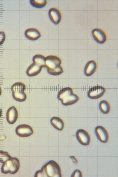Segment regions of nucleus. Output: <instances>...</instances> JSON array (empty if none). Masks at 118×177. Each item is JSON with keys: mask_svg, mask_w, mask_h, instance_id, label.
<instances>
[{"mask_svg": "<svg viewBox=\"0 0 118 177\" xmlns=\"http://www.w3.org/2000/svg\"><path fill=\"white\" fill-rule=\"evenodd\" d=\"M34 177H61L60 168L56 162L50 160L35 173Z\"/></svg>", "mask_w": 118, "mask_h": 177, "instance_id": "obj_1", "label": "nucleus"}, {"mask_svg": "<svg viewBox=\"0 0 118 177\" xmlns=\"http://www.w3.org/2000/svg\"><path fill=\"white\" fill-rule=\"evenodd\" d=\"M61 59L58 57L53 55H48L45 58V67L48 73L53 76L59 75L63 72L60 65Z\"/></svg>", "mask_w": 118, "mask_h": 177, "instance_id": "obj_2", "label": "nucleus"}, {"mask_svg": "<svg viewBox=\"0 0 118 177\" xmlns=\"http://www.w3.org/2000/svg\"><path fill=\"white\" fill-rule=\"evenodd\" d=\"M57 98L64 106L71 105L78 101L79 98L73 94L72 88L66 87L62 88L58 92Z\"/></svg>", "mask_w": 118, "mask_h": 177, "instance_id": "obj_3", "label": "nucleus"}, {"mask_svg": "<svg viewBox=\"0 0 118 177\" xmlns=\"http://www.w3.org/2000/svg\"><path fill=\"white\" fill-rule=\"evenodd\" d=\"M20 166V163L18 159L16 158H11L9 160L3 163L1 168V172L5 174L9 173L13 174L18 171Z\"/></svg>", "mask_w": 118, "mask_h": 177, "instance_id": "obj_4", "label": "nucleus"}, {"mask_svg": "<svg viewBox=\"0 0 118 177\" xmlns=\"http://www.w3.org/2000/svg\"><path fill=\"white\" fill-rule=\"evenodd\" d=\"M15 132L20 137H27L30 136L33 133V130L30 125L22 124L19 125L16 127Z\"/></svg>", "mask_w": 118, "mask_h": 177, "instance_id": "obj_5", "label": "nucleus"}, {"mask_svg": "<svg viewBox=\"0 0 118 177\" xmlns=\"http://www.w3.org/2000/svg\"><path fill=\"white\" fill-rule=\"evenodd\" d=\"M105 91V88L102 86H95L89 89L87 95L90 99H96L101 97L104 94Z\"/></svg>", "mask_w": 118, "mask_h": 177, "instance_id": "obj_6", "label": "nucleus"}, {"mask_svg": "<svg viewBox=\"0 0 118 177\" xmlns=\"http://www.w3.org/2000/svg\"><path fill=\"white\" fill-rule=\"evenodd\" d=\"M76 136L78 142L83 145H88L90 142V137L89 134L83 129L78 130Z\"/></svg>", "mask_w": 118, "mask_h": 177, "instance_id": "obj_7", "label": "nucleus"}, {"mask_svg": "<svg viewBox=\"0 0 118 177\" xmlns=\"http://www.w3.org/2000/svg\"><path fill=\"white\" fill-rule=\"evenodd\" d=\"M95 132L98 139L103 143H106L109 139L107 130L102 126H98L95 129Z\"/></svg>", "mask_w": 118, "mask_h": 177, "instance_id": "obj_8", "label": "nucleus"}, {"mask_svg": "<svg viewBox=\"0 0 118 177\" xmlns=\"http://www.w3.org/2000/svg\"><path fill=\"white\" fill-rule=\"evenodd\" d=\"M18 112L14 106L10 107L8 109L6 115V120L10 124H13L16 121L18 117Z\"/></svg>", "mask_w": 118, "mask_h": 177, "instance_id": "obj_9", "label": "nucleus"}, {"mask_svg": "<svg viewBox=\"0 0 118 177\" xmlns=\"http://www.w3.org/2000/svg\"><path fill=\"white\" fill-rule=\"evenodd\" d=\"M92 34L94 39L99 44H103L106 40V36L105 32L101 30L98 28L94 29Z\"/></svg>", "mask_w": 118, "mask_h": 177, "instance_id": "obj_10", "label": "nucleus"}, {"mask_svg": "<svg viewBox=\"0 0 118 177\" xmlns=\"http://www.w3.org/2000/svg\"><path fill=\"white\" fill-rule=\"evenodd\" d=\"M48 15L50 20L54 24H57L60 22L61 19V13L57 9H50L48 12Z\"/></svg>", "mask_w": 118, "mask_h": 177, "instance_id": "obj_11", "label": "nucleus"}, {"mask_svg": "<svg viewBox=\"0 0 118 177\" xmlns=\"http://www.w3.org/2000/svg\"><path fill=\"white\" fill-rule=\"evenodd\" d=\"M24 35L26 37L31 40H35L38 39L41 36L40 32L34 28H29L25 31Z\"/></svg>", "mask_w": 118, "mask_h": 177, "instance_id": "obj_12", "label": "nucleus"}, {"mask_svg": "<svg viewBox=\"0 0 118 177\" xmlns=\"http://www.w3.org/2000/svg\"><path fill=\"white\" fill-rule=\"evenodd\" d=\"M42 68V67L38 64L33 63L27 68V74L30 77L35 76L40 73Z\"/></svg>", "mask_w": 118, "mask_h": 177, "instance_id": "obj_13", "label": "nucleus"}, {"mask_svg": "<svg viewBox=\"0 0 118 177\" xmlns=\"http://www.w3.org/2000/svg\"><path fill=\"white\" fill-rule=\"evenodd\" d=\"M96 68V62L94 60H90L87 63L85 66L84 73L86 76H90L94 73Z\"/></svg>", "mask_w": 118, "mask_h": 177, "instance_id": "obj_14", "label": "nucleus"}, {"mask_svg": "<svg viewBox=\"0 0 118 177\" xmlns=\"http://www.w3.org/2000/svg\"><path fill=\"white\" fill-rule=\"evenodd\" d=\"M50 122L52 126L57 130L61 131L63 129L64 123L60 118L56 117H53L51 119Z\"/></svg>", "mask_w": 118, "mask_h": 177, "instance_id": "obj_15", "label": "nucleus"}, {"mask_svg": "<svg viewBox=\"0 0 118 177\" xmlns=\"http://www.w3.org/2000/svg\"><path fill=\"white\" fill-rule=\"evenodd\" d=\"M45 57L40 54H37L34 55L32 58L33 63H35L42 68L45 67Z\"/></svg>", "mask_w": 118, "mask_h": 177, "instance_id": "obj_16", "label": "nucleus"}, {"mask_svg": "<svg viewBox=\"0 0 118 177\" xmlns=\"http://www.w3.org/2000/svg\"><path fill=\"white\" fill-rule=\"evenodd\" d=\"M99 108L100 111L103 114H108L110 110V107L109 103L106 100L101 101L99 104Z\"/></svg>", "mask_w": 118, "mask_h": 177, "instance_id": "obj_17", "label": "nucleus"}, {"mask_svg": "<svg viewBox=\"0 0 118 177\" xmlns=\"http://www.w3.org/2000/svg\"><path fill=\"white\" fill-rule=\"evenodd\" d=\"M12 95L14 99L19 102L24 101L27 99L26 95L23 91L13 92Z\"/></svg>", "mask_w": 118, "mask_h": 177, "instance_id": "obj_18", "label": "nucleus"}, {"mask_svg": "<svg viewBox=\"0 0 118 177\" xmlns=\"http://www.w3.org/2000/svg\"><path fill=\"white\" fill-rule=\"evenodd\" d=\"M25 85L22 83L16 82L14 83L11 87L12 92L23 91L25 90Z\"/></svg>", "mask_w": 118, "mask_h": 177, "instance_id": "obj_19", "label": "nucleus"}, {"mask_svg": "<svg viewBox=\"0 0 118 177\" xmlns=\"http://www.w3.org/2000/svg\"><path fill=\"white\" fill-rule=\"evenodd\" d=\"M30 1L33 6L38 8L44 7L47 4V1L46 0H30Z\"/></svg>", "mask_w": 118, "mask_h": 177, "instance_id": "obj_20", "label": "nucleus"}, {"mask_svg": "<svg viewBox=\"0 0 118 177\" xmlns=\"http://www.w3.org/2000/svg\"><path fill=\"white\" fill-rule=\"evenodd\" d=\"M11 158L7 152L0 150V162L4 163Z\"/></svg>", "mask_w": 118, "mask_h": 177, "instance_id": "obj_21", "label": "nucleus"}, {"mask_svg": "<svg viewBox=\"0 0 118 177\" xmlns=\"http://www.w3.org/2000/svg\"><path fill=\"white\" fill-rule=\"evenodd\" d=\"M82 176L81 172L78 169L75 170L71 176V177H82Z\"/></svg>", "mask_w": 118, "mask_h": 177, "instance_id": "obj_22", "label": "nucleus"}, {"mask_svg": "<svg viewBox=\"0 0 118 177\" xmlns=\"http://www.w3.org/2000/svg\"><path fill=\"white\" fill-rule=\"evenodd\" d=\"M5 39V35L3 31H0V45L4 42Z\"/></svg>", "mask_w": 118, "mask_h": 177, "instance_id": "obj_23", "label": "nucleus"}, {"mask_svg": "<svg viewBox=\"0 0 118 177\" xmlns=\"http://www.w3.org/2000/svg\"><path fill=\"white\" fill-rule=\"evenodd\" d=\"M70 158L72 159L73 163L76 164H77L78 163V160L74 156H70Z\"/></svg>", "mask_w": 118, "mask_h": 177, "instance_id": "obj_24", "label": "nucleus"}, {"mask_svg": "<svg viewBox=\"0 0 118 177\" xmlns=\"http://www.w3.org/2000/svg\"><path fill=\"white\" fill-rule=\"evenodd\" d=\"M2 114V110L1 109H0V118Z\"/></svg>", "mask_w": 118, "mask_h": 177, "instance_id": "obj_25", "label": "nucleus"}, {"mask_svg": "<svg viewBox=\"0 0 118 177\" xmlns=\"http://www.w3.org/2000/svg\"><path fill=\"white\" fill-rule=\"evenodd\" d=\"M1 93H2V92H1V87L0 86V96H1Z\"/></svg>", "mask_w": 118, "mask_h": 177, "instance_id": "obj_26", "label": "nucleus"}]
</instances>
